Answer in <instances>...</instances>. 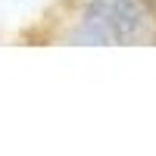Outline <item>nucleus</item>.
Returning a JSON list of instances; mask_svg holds the SVG:
<instances>
[{
    "instance_id": "f257e3e1",
    "label": "nucleus",
    "mask_w": 156,
    "mask_h": 156,
    "mask_svg": "<svg viewBox=\"0 0 156 156\" xmlns=\"http://www.w3.org/2000/svg\"><path fill=\"white\" fill-rule=\"evenodd\" d=\"M153 25V9L147 0H84L78 25L69 41L78 44H125L144 37Z\"/></svg>"
}]
</instances>
